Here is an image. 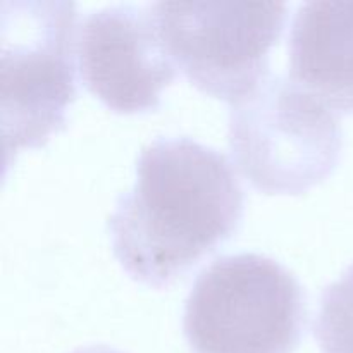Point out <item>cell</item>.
I'll list each match as a JSON object with an SVG mask.
<instances>
[{
	"instance_id": "cell-8",
	"label": "cell",
	"mask_w": 353,
	"mask_h": 353,
	"mask_svg": "<svg viewBox=\"0 0 353 353\" xmlns=\"http://www.w3.org/2000/svg\"><path fill=\"white\" fill-rule=\"evenodd\" d=\"M314 334L323 353H353V264L323 292Z\"/></svg>"
},
{
	"instance_id": "cell-2",
	"label": "cell",
	"mask_w": 353,
	"mask_h": 353,
	"mask_svg": "<svg viewBox=\"0 0 353 353\" xmlns=\"http://www.w3.org/2000/svg\"><path fill=\"white\" fill-rule=\"evenodd\" d=\"M0 110L6 165L65 126L76 99L74 2L0 3Z\"/></svg>"
},
{
	"instance_id": "cell-3",
	"label": "cell",
	"mask_w": 353,
	"mask_h": 353,
	"mask_svg": "<svg viewBox=\"0 0 353 353\" xmlns=\"http://www.w3.org/2000/svg\"><path fill=\"white\" fill-rule=\"evenodd\" d=\"M238 171L265 195H302L330 178L343 150L338 114L293 78L271 74L230 105Z\"/></svg>"
},
{
	"instance_id": "cell-5",
	"label": "cell",
	"mask_w": 353,
	"mask_h": 353,
	"mask_svg": "<svg viewBox=\"0 0 353 353\" xmlns=\"http://www.w3.org/2000/svg\"><path fill=\"white\" fill-rule=\"evenodd\" d=\"M161 40L200 92L234 105L269 72L288 17L285 2H154Z\"/></svg>"
},
{
	"instance_id": "cell-6",
	"label": "cell",
	"mask_w": 353,
	"mask_h": 353,
	"mask_svg": "<svg viewBox=\"0 0 353 353\" xmlns=\"http://www.w3.org/2000/svg\"><path fill=\"white\" fill-rule=\"evenodd\" d=\"M76 57L86 88L119 114L155 109L178 76L150 3H117L86 14L78 24Z\"/></svg>"
},
{
	"instance_id": "cell-4",
	"label": "cell",
	"mask_w": 353,
	"mask_h": 353,
	"mask_svg": "<svg viewBox=\"0 0 353 353\" xmlns=\"http://www.w3.org/2000/svg\"><path fill=\"white\" fill-rule=\"evenodd\" d=\"M307 299L292 271L261 254L216 259L193 283L183 333L192 353H295Z\"/></svg>"
},
{
	"instance_id": "cell-1",
	"label": "cell",
	"mask_w": 353,
	"mask_h": 353,
	"mask_svg": "<svg viewBox=\"0 0 353 353\" xmlns=\"http://www.w3.org/2000/svg\"><path fill=\"white\" fill-rule=\"evenodd\" d=\"M245 193L226 155L188 137L157 138L107 221L112 254L138 283L164 288L240 228Z\"/></svg>"
},
{
	"instance_id": "cell-7",
	"label": "cell",
	"mask_w": 353,
	"mask_h": 353,
	"mask_svg": "<svg viewBox=\"0 0 353 353\" xmlns=\"http://www.w3.org/2000/svg\"><path fill=\"white\" fill-rule=\"evenodd\" d=\"M288 64L290 78L334 112L353 114V2L300 3Z\"/></svg>"
},
{
	"instance_id": "cell-9",
	"label": "cell",
	"mask_w": 353,
	"mask_h": 353,
	"mask_svg": "<svg viewBox=\"0 0 353 353\" xmlns=\"http://www.w3.org/2000/svg\"><path fill=\"white\" fill-rule=\"evenodd\" d=\"M71 353H124L117 348L112 347H107V345H90V347H81V348H76Z\"/></svg>"
}]
</instances>
